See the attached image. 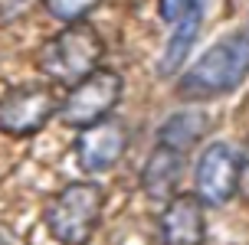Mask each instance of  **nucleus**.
Here are the masks:
<instances>
[{
    "mask_svg": "<svg viewBox=\"0 0 249 245\" xmlns=\"http://www.w3.org/2000/svg\"><path fill=\"white\" fill-rule=\"evenodd\" d=\"M249 75V30H239L233 36L216 39L180 79L177 95L187 101H210L226 92H233Z\"/></svg>",
    "mask_w": 249,
    "mask_h": 245,
    "instance_id": "nucleus-1",
    "label": "nucleus"
},
{
    "mask_svg": "<svg viewBox=\"0 0 249 245\" xmlns=\"http://www.w3.org/2000/svg\"><path fill=\"white\" fill-rule=\"evenodd\" d=\"M102 56H105V43L99 30L86 20H75V23H66L53 39H46L36 65L53 85H72L92 69H99Z\"/></svg>",
    "mask_w": 249,
    "mask_h": 245,
    "instance_id": "nucleus-2",
    "label": "nucleus"
},
{
    "mask_svg": "<svg viewBox=\"0 0 249 245\" xmlns=\"http://www.w3.org/2000/svg\"><path fill=\"white\" fill-rule=\"evenodd\" d=\"M102 209H105V190L95 180H75L66 183L59 193L50 196L43 222L46 232L59 245H86L99 229Z\"/></svg>",
    "mask_w": 249,
    "mask_h": 245,
    "instance_id": "nucleus-3",
    "label": "nucleus"
},
{
    "mask_svg": "<svg viewBox=\"0 0 249 245\" xmlns=\"http://www.w3.org/2000/svg\"><path fill=\"white\" fill-rule=\"evenodd\" d=\"M122 92H124V82L122 75L115 72V69H92L89 75H82L79 82L69 85L66 98L59 101V111H56V118H59L66 128H86V124L99 121L105 114H112L115 105L122 101Z\"/></svg>",
    "mask_w": 249,
    "mask_h": 245,
    "instance_id": "nucleus-4",
    "label": "nucleus"
},
{
    "mask_svg": "<svg viewBox=\"0 0 249 245\" xmlns=\"http://www.w3.org/2000/svg\"><path fill=\"white\" fill-rule=\"evenodd\" d=\"M56 111H59V95L50 79L10 85L0 95V134L33 137L56 118Z\"/></svg>",
    "mask_w": 249,
    "mask_h": 245,
    "instance_id": "nucleus-5",
    "label": "nucleus"
},
{
    "mask_svg": "<svg viewBox=\"0 0 249 245\" xmlns=\"http://www.w3.org/2000/svg\"><path fill=\"white\" fill-rule=\"evenodd\" d=\"M131 144V131L122 118L105 114L99 121L79 128L75 137V160H79V170L82 173H105L112 170L115 163L128 154Z\"/></svg>",
    "mask_w": 249,
    "mask_h": 245,
    "instance_id": "nucleus-6",
    "label": "nucleus"
},
{
    "mask_svg": "<svg viewBox=\"0 0 249 245\" xmlns=\"http://www.w3.org/2000/svg\"><path fill=\"white\" fill-rule=\"evenodd\" d=\"M194 183H197V196L207 206L230 203L236 196V183H239V150H233L223 141L207 144L197 160Z\"/></svg>",
    "mask_w": 249,
    "mask_h": 245,
    "instance_id": "nucleus-7",
    "label": "nucleus"
},
{
    "mask_svg": "<svg viewBox=\"0 0 249 245\" xmlns=\"http://www.w3.org/2000/svg\"><path fill=\"white\" fill-rule=\"evenodd\" d=\"M161 245H203L207 239V203L197 193H174L158 219Z\"/></svg>",
    "mask_w": 249,
    "mask_h": 245,
    "instance_id": "nucleus-8",
    "label": "nucleus"
},
{
    "mask_svg": "<svg viewBox=\"0 0 249 245\" xmlns=\"http://www.w3.org/2000/svg\"><path fill=\"white\" fill-rule=\"evenodd\" d=\"M184 160H187V154H180L174 147H164V144L154 147L148 154V160H144V167H141V190H144V196L171 199L177 183H180V177H184Z\"/></svg>",
    "mask_w": 249,
    "mask_h": 245,
    "instance_id": "nucleus-9",
    "label": "nucleus"
},
{
    "mask_svg": "<svg viewBox=\"0 0 249 245\" xmlns=\"http://www.w3.org/2000/svg\"><path fill=\"white\" fill-rule=\"evenodd\" d=\"M207 131H210V118L203 111L184 108V111H174L171 118H164V124L158 128V144L187 154V150H194L203 141Z\"/></svg>",
    "mask_w": 249,
    "mask_h": 245,
    "instance_id": "nucleus-10",
    "label": "nucleus"
},
{
    "mask_svg": "<svg viewBox=\"0 0 249 245\" xmlns=\"http://www.w3.org/2000/svg\"><path fill=\"white\" fill-rule=\"evenodd\" d=\"M200 26H203V16H187V20L171 23V36H167V43L161 49V59H158V72L164 79L177 75V69L190 59V49L197 46Z\"/></svg>",
    "mask_w": 249,
    "mask_h": 245,
    "instance_id": "nucleus-11",
    "label": "nucleus"
},
{
    "mask_svg": "<svg viewBox=\"0 0 249 245\" xmlns=\"http://www.w3.org/2000/svg\"><path fill=\"white\" fill-rule=\"evenodd\" d=\"M43 7L53 20L59 23H75V20H86L92 10H99L102 0H43Z\"/></svg>",
    "mask_w": 249,
    "mask_h": 245,
    "instance_id": "nucleus-12",
    "label": "nucleus"
},
{
    "mask_svg": "<svg viewBox=\"0 0 249 245\" xmlns=\"http://www.w3.org/2000/svg\"><path fill=\"white\" fill-rule=\"evenodd\" d=\"M203 3L207 0H158V13L164 23H177L187 16H203Z\"/></svg>",
    "mask_w": 249,
    "mask_h": 245,
    "instance_id": "nucleus-13",
    "label": "nucleus"
},
{
    "mask_svg": "<svg viewBox=\"0 0 249 245\" xmlns=\"http://www.w3.org/2000/svg\"><path fill=\"white\" fill-rule=\"evenodd\" d=\"M36 0H0V23H10L17 16H23Z\"/></svg>",
    "mask_w": 249,
    "mask_h": 245,
    "instance_id": "nucleus-14",
    "label": "nucleus"
},
{
    "mask_svg": "<svg viewBox=\"0 0 249 245\" xmlns=\"http://www.w3.org/2000/svg\"><path fill=\"white\" fill-rule=\"evenodd\" d=\"M236 193H243L249 199V147L239 154V183H236Z\"/></svg>",
    "mask_w": 249,
    "mask_h": 245,
    "instance_id": "nucleus-15",
    "label": "nucleus"
},
{
    "mask_svg": "<svg viewBox=\"0 0 249 245\" xmlns=\"http://www.w3.org/2000/svg\"><path fill=\"white\" fill-rule=\"evenodd\" d=\"M0 245H10V242H7V239H3V235H0Z\"/></svg>",
    "mask_w": 249,
    "mask_h": 245,
    "instance_id": "nucleus-16",
    "label": "nucleus"
}]
</instances>
